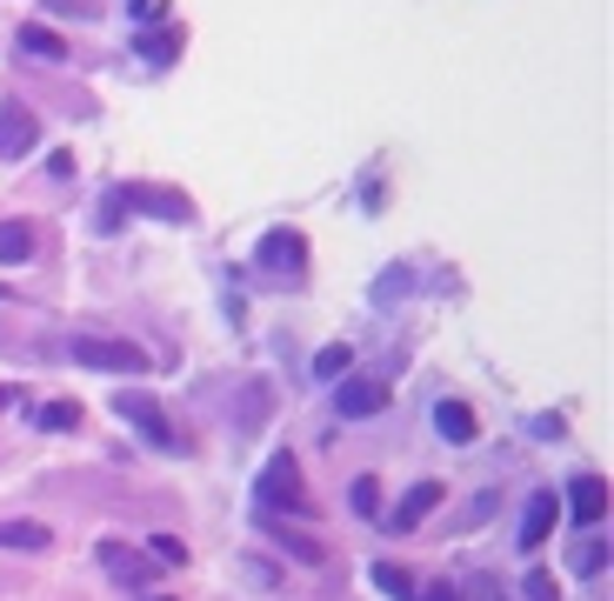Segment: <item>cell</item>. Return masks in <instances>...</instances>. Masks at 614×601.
I'll use <instances>...</instances> for the list:
<instances>
[{
  "instance_id": "cell-1",
  "label": "cell",
  "mask_w": 614,
  "mask_h": 601,
  "mask_svg": "<svg viewBox=\"0 0 614 601\" xmlns=\"http://www.w3.org/2000/svg\"><path fill=\"white\" fill-rule=\"evenodd\" d=\"M254 508L260 514H301L308 508V488H301V461L288 448L268 455V468L254 475Z\"/></svg>"
},
{
  "instance_id": "cell-2",
  "label": "cell",
  "mask_w": 614,
  "mask_h": 601,
  "mask_svg": "<svg viewBox=\"0 0 614 601\" xmlns=\"http://www.w3.org/2000/svg\"><path fill=\"white\" fill-rule=\"evenodd\" d=\"M67 355L80 368H108V375H147V348L141 341H121V334H74Z\"/></svg>"
},
{
  "instance_id": "cell-3",
  "label": "cell",
  "mask_w": 614,
  "mask_h": 601,
  "mask_svg": "<svg viewBox=\"0 0 614 601\" xmlns=\"http://www.w3.org/2000/svg\"><path fill=\"white\" fill-rule=\"evenodd\" d=\"M254 268H268L275 281H301L308 275V234L301 227H268L254 247Z\"/></svg>"
},
{
  "instance_id": "cell-4",
  "label": "cell",
  "mask_w": 614,
  "mask_h": 601,
  "mask_svg": "<svg viewBox=\"0 0 614 601\" xmlns=\"http://www.w3.org/2000/svg\"><path fill=\"white\" fill-rule=\"evenodd\" d=\"M114 408H121V414L141 427V435H147L154 448H181V435L167 427V414H160V401H154V394H141V388H121V394H114Z\"/></svg>"
},
{
  "instance_id": "cell-5",
  "label": "cell",
  "mask_w": 614,
  "mask_h": 601,
  "mask_svg": "<svg viewBox=\"0 0 614 601\" xmlns=\"http://www.w3.org/2000/svg\"><path fill=\"white\" fill-rule=\"evenodd\" d=\"M121 201L141 208V214H154V221H174V227L194 221V201H188L181 188H147V181H134V188H121Z\"/></svg>"
},
{
  "instance_id": "cell-6",
  "label": "cell",
  "mask_w": 614,
  "mask_h": 601,
  "mask_svg": "<svg viewBox=\"0 0 614 601\" xmlns=\"http://www.w3.org/2000/svg\"><path fill=\"white\" fill-rule=\"evenodd\" d=\"M41 141V114L27 101H0V160H21Z\"/></svg>"
},
{
  "instance_id": "cell-7",
  "label": "cell",
  "mask_w": 614,
  "mask_h": 601,
  "mask_svg": "<svg viewBox=\"0 0 614 601\" xmlns=\"http://www.w3.org/2000/svg\"><path fill=\"white\" fill-rule=\"evenodd\" d=\"M94 561L121 581V588H141L147 594V581H154V561H147V548H127V542H94Z\"/></svg>"
},
{
  "instance_id": "cell-8",
  "label": "cell",
  "mask_w": 614,
  "mask_h": 601,
  "mask_svg": "<svg viewBox=\"0 0 614 601\" xmlns=\"http://www.w3.org/2000/svg\"><path fill=\"white\" fill-rule=\"evenodd\" d=\"M434 501H442V481H421V488H408V501L401 508H388V528L394 535H414L427 514H434Z\"/></svg>"
},
{
  "instance_id": "cell-9",
  "label": "cell",
  "mask_w": 614,
  "mask_h": 601,
  "mask_svg": "<svg viewBox=\"0 0 614 601\" xmlns=\"http://www.w3.org/2000/svg\"><path fill=\"white\" fill-rule=\"evenodd\" d=\"M334 408H341L347 421H368V414H381V408H388V388H381V381H361V375H355V381H341Z\"/></svg>"
},
{
  "instance_id": "cell-10",
  "label": "cell",
  "mask_w": 614,
  "mask_h": 601,
  "mask_svg": "<svg viewBox=\"0 0 614 601\" xmlns=\"http://www.w3.org/2000/svg\"><path fill=\"white\" fill-rule=\"evenodd\" d=\"M561 522V494H528V514H521V548H542Z\"/></svg>"
},
{
  "instance_id": "cell-11",
  "label": "cell",
  "mask_w": 614,
  "mask_h": 601,
  "mask_svg": "<svg viewBox=\"0 0 614 601\" xmlns=\"http://www.w3.org/2000/svg\"><path fill=\"white\" fill-rule=\"evenodd\" d=\"M568 514L581 528H594L601 514H607V481L601 475H574V488H568Z\"/></svg>"
},
{
  "instance_id": "cell-12",
  "label": "cell",
  "mask_w": 614,
  "mask_h": 601,
  "mask_svg": "<svg viewBox=\"0 0 614 601\" xmlns=\"http://www.w3.org/2000/svg\"><path fill=\"white\" fill-rule=\"evenodd\" d=\"M260 535H268L288 561H301V568H321V542H308V535H294V528H281L275 514H260Z\"/></svg>"
},
{
  "instance_id": "cell-13",
  "label": "cell",
  "mask_w": 614,
  "mask_h": 601,
  "mask_svg": "<svg viewBox=\"0 0 614 601\" xmlns=\"http://www.w3.org/2000/svg\"><path fill=\"white\" fill-rule=\"evenodd\" d=\"M181 41H188L181 27L160 21L154 34H141V60H147V67H174V60H181Z\"/></svg>"
},
{
  "instance_id": "cell-14",
  "label": "cell",
  "mask_w": 614,
  "mask_h": 601,
  "mask_svg": "<svg viewBox=\"0 0 614 601\" xmlns=\"http://www.w3.org/2000/svg\"><path fill=\"white\" fill-rule=\"evenodd\" d=\"M434 427H442V442L468 448L475 442V408L468 401H442V408H434Z\"/></svg>"
},
{
  "instance_id": "cell-15",
  "label": "cell",
  "mask_w": 614,
  "mask_h": 601,
  "mask_svg": "<svg viewBox=\"0 0 614 601\" xmlns=\"http://www.w3.org/2000/svg\"><path fill=\"white\" fill-rule=\"evenodd\" d=\"M0 548H14V555H41V548H54V535H47L41 522H0Z\"/></svg>"
},
{
  "instance_id": "cell-16",
  "label": "cell",
  "mask_w": 614,
  "mask_h": 601,
  "mask_svg": "<svg viewBox=\"0 0 614 601\" xmlns=\"http://www.w3.org/2000/svg\"><path fill=\"white\" fill-rule=\"evenodd\" d=\"M347 368H355V348H347V341H327L314 355V381H347Z\"/></svg>"
},
{
  "instance_id": "cell-17",
  "label": "cell",
  "mask_w": 614,
  "mask_h": 601,
  "mask_svg": "<svg viewBox=\"0 0 614 601\" xmlns=\"http://www.w3.org/2000/svg\"><path fill=\"white\" fill-rule=\"evenodd\" d=\"M21 54H41V60H67V41H60L54 27L27 21V27H21Z\"/></svg>"
},
{
  "instance_id": "cell-18",
  "label": "cell",
  "mask_w": 614,
  "mask_h": 601,
  "mask_svg": "<svg viewBox=\"0 0 614 601\" xmlns=\"http://www.w3.org/2000/svg\"><path fill=\"white\" fill-rule=\"evenodd\" d=\"M34 254V227L27 221H0V261H27Z\"/></svg>"
},
{
  "instance_id": "cell-19",
  "label": "cell",
  "mask_w": 614,
  "mask_h": 601,
  "mask_svg": "<svg viewBox=\"0 0 614 601\" xmlns=\"http://www.w3.org/2000/svg\"><path fill=\"white\" fill-rule=\"evenodd\" d=\"M375 588L381 594H394V601H414L421 588H414V575L408 568H394V561H375Z\"/></svg>"
},
{
  "instance_id": "cell-20",
  "label": "cell",
  "mask_w": 614,
  "mask_h": 601,
  "mask_svg": "<svg viewBox=\"0 0 614 601\" xmlns=\"http://www.w3.org/2000/svg\"><path fill=\"white\" fill-rule=\"evenodd\" d=\"M34 427H54V435H67V427H80V408H74V401H41V408H34Z\"/></svg>"
},
{
  "instance_id": "cell-21",
  "label": "cell",
  "mask_w": 614,
  "mask_h": 601,
  "mask_svg": "<svg viewBox=\"0 0 614 601\" xmlns=\"http://www.w3.org/2000/svg\"><path fill=\"white\" fill-rule=\"evenodd\" d=\"M347 508H355L361 522H381V488H375V475H361L355 488H347Z\"/></svg>"
},
{
  "instance_id": "cell-22",
  "label": "cell",
  "mask_w": 614,
  "mask_h": 601,
  "mask_svg": "<svg viewBox=\"0 0 614 601\" xmlns=\"http://www.w3.org/2000/svg\"><path fill=\"white\" fill-rule=\"evenodd\" d=\"M568 568H574V581L601 575V568H607V542H581V548H568Z\"/></svg>"
},
{
  "instance_id": "cell-23",
  "label": "cell",
  "mask_w": 614,
  "mask_h": 601,
  "mask_svg": "<svg viewBox=\"0 0 614 601\" xmlns=\"http://www.w3.org/2000/svg\"><path fill=\"white\" fill-rule=\"evenodd\" d=\"M147 561L181 568V561H188V542H181V535H154V542H147Z\"/></svg>"
},
{
  "instance_id": "cell-24",
  "label": "cell",
  "mask_w": 614,
  "mask_h": 601,
  "mask_svg": "<svg viewBox=\"0 0 614 601\" xmlns=\"http://www.w3.org/2000/svg\"><path fill=\"white\" fill-rule=\"evenodd\" d=\"M121 214H127V201H121V188L101 201V221H94V234H121Z\"/></svg>"
},
{
  "instance_id": "cell-25",
  "label": "cell",
  "mask_w": 614,
  "mask_h": 601,
  "mask_svg": "<svg viewBox=\"0 0 614 601\" xmlns=\"http://www.w3.org/2000/svg\"><path fill=\"white\" fill-rule=\"evenodd\" d=\"M528 601H561V588H555V575H528V588H521Z\"/></svg>"
},
{
  "instance_id": "cell-26",
  "label": "cell",
  "mask_w": 614,
  "mask_h": 601,
  "mask_svg": "<svg viewBox=\"0 0 614 601\" xmlns=\"http://www.w3.org/2000/svg\"><path fill=\"white\" fill-rule=\"evenodd\" d=\"M468 601H501V588H494V575H475V581H468Z\"/></svg>"
},
{
  "instance_id": "cell-27",
  "label": "cell",
  "mask_w": 614,
  "mask_h": 601,
  "mask_svg": "<svg viewBox=\"0 0 614 601\" xmlns=\"http://www.w3.org/2000/svg\"><path fill=\"white\" fill-rule=\"evenodd\" d=\"M414 601H461V588H448V581H427Z\"/></svg>"
},
{
  "instance_id": "cell-28",
  "label": "cell",
  "mask_w": 614,
  "mask_h": 601,
  "mask_svg": "<svg viewBox=\"0 0 614 601\" xmlns=\"http://www.w3.org/2000/svg\"><path fill=\"white\" fill-rule=\"evenodd\" d=\"M47 175H54V181H74V154H47Z\"/></svg>"
},
{
  "instance_id": "cell-29",
  "label": "cell",
  "mask_w": 614,
  "mask_h": 601,
  "mask_svg": "<svg viewBox=\"0 0 614 601\" xmlns=\"http://www.w3.org/2000/svg\"><path fill=\"white\" fill-rule=\"evenodd\" d=\"M134 21H141V34H147V27L160 21V0H134Z\"/></svg>"
},
{
  "instance_id": "cell-30",
  "label": "cell",
  "mask_w": 614,
  "mask_h": 601,
  "mask_svg": "<svg viewBox=\"0 0 614 601\" xmlns=\"http://www.w3.org/2000/svg\"><path fill=\"white\" fill-rule=\"evenodd\" d=\"M401 288H408V268H388V281H381V301H394Z\"/></svg>"
},
{
  "instance_id": "cell-31",
  "label": "cell",
  "mask_w": 614,
  "mask_h": 601,
  "mask_svg": "<svg viewBox=\"0 0 614 601\" xmlns=\"http://www.w3.org/2000/svg\"><path fill=\"white\" fill-rule=\"evenodd\" d=\"M0 408H8V388H0Z\"/></svg>"
},
{
  "instance_id": "cell-32",
  "label": "cell",
  "mask_w": 614,
  "mask_h": 601,
  "mask_svg": "<svg viewBox=\"0 0 614 601\" xmlns=\"http://www.w3.org/2000/svg\"><path fill=\"white\" fill-rule=\"evenodd\" d=\"M147 601H167V594H147Z\"/></svg>"
}]
</instances>
